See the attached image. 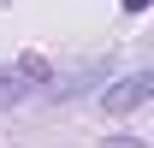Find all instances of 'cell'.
Returning a JSON list of instances; mask_svg holds the SVG:
<instances>
[{
	"label": "cell",
	"mask_w": 154,
	"mask_h": 148,
	"mask_svg": "<svg viewBox=\"0 0 154 148\" xmlns=\"http://www.w3.org/2000/svg\"><path fill=\"white\" fill-rule=\"evenodd\" d=\"M142 101H154V71H131V77H119V83L101 89V107L107 113H136Z\"/></svg>",
	"instance_id": "cell-1"
},
{
	"label": "cell",
	"mask_w": 154,
	"mask_h": 148,
	"mask_svg": "<svg viewBox=\"0 0 154 148\" xmlns=\"http://www.w3.org/2000/svg\"><path fill=\"white\" fill-rule=\"evenodd\" d=\"M113 71V65H107V59H89V65H77V71H65V77H54V95L59 101H71V95H83L89 89V83H101V77Z\"/></svg>",
	"instance_id": "cell-2"
},
{
	"label": "cell",
	"mask_w": 154,
	"mask_h": 148,
	"mask_svg": "<svg viewBox=\"0 0 154 148\" xmlns=\"http://www.w3.org/2000/svg\"><path fill=\"white\" fill-rule=\"evenodd\" d=\"M36 95V77L24 71V65H0V107H18Z\"/></svg>",
	"instance_id": "cell-3"
},
{
	"label": "cell",
	"mask_w": 154,
	"mask_h": 148,
	"mask_svg": "<svg viewBox=\"0 0 154 148\" xmlns=\"http://www.w3.org/2000/svg\"><path fill=\"white\" fill-rule=\"evenodd\" d=\"M107 148H148L142 136H107Z\"/></svg>",
	"instance_id": "cell-4"
},
{
	"label": "cell",
	"mask_w": 154,
	"mask_h": 148,
	"mask_svg": "<svg viewBox=\"0 0 154 148\" xmlns=\"http://www.w3.org/2000/svg\"><path fill=\"white\" fill-rule=\"evenodd\" d=\"M125 12H148V0H125Z\"/></svg>",
	"instance_id": "cell-5"
}]
</instances>
